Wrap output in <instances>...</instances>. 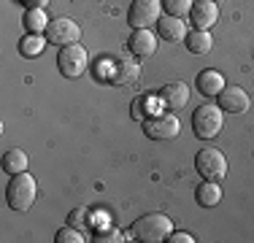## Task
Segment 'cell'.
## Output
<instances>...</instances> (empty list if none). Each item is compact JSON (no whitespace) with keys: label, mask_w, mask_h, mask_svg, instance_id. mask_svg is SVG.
Masks as SVG:
<instances>
[{"label":"cell","mask_w":254,"mask_h":243,"mask_svg":"<svg viewBox=\"0 0 254 243\" xmlns=\"http://www.w3.org/2000/svg\"><path fill=\"white\" fill-rule=\"evenodd\" d=\"M171 233H173V224H171V216L165 214L138 216L130 227V238L141 243H162L171 238Z\"/></svg>","instance_id":"6da1fadb"},{"label":"cell","mask_w":254,"mask_h":243,"mask_svg":"<svg viewBox=\"0 0 254 243\" xmlns=\"http://www.w3.org/2000/svg\"><path fill=\"white\" fill-rule=\"evenodd\" d=\"M3 170H5V173H11V176L25 173V170H27V154H25L22 149L5 151V157H3Z\"/></svg>","instance_id":"ac0fdd59"},{"label":"cell","mask_w":254,"mask_h":243,"mask_svg":"<svg viewBox=\"0 0 254 243\" xmlns=\"http://www.w3.org/2000/svg\"><path fill=\"white\" fill-rule=\"evenodd\" d=\"M87 62H89V54L81 44H70V46L60 49L57 65H60V73H63L65 78H78L87 70Z\"/></svg>","instance_id":"8992f818"},{"label":"cell","mask_w":254,"mask_h":243,"mask_svg":"<svg viewBox=\"0 0 254 243\" xmlns=\"http://www.w3.org/2000/svg\"><path fill=\"white\" fill-rule=\"evenodd\" d=\"M54 241H57V243H81V241H87V235H84L78 227H70V224H68V227L57 230Z\"/></svg>","instance_id":"7402d4cb"},{"label":"cell","mask_w":254,"mask_h":243,"mask_svg":"<svg viewBox=\"0 0 254 243\" xmlns=\"http://www.w3.org/2000/svg\"><path fill=\"white\" fill-rule=\"evenodd\" d=\"M87 216H89L87 208H73L68 214V224L70 227H84V224H87Z\"/></svg>","instance_id":"cb8c5ba5"},{"label":"cell","mask_w":254,"mask_h":243,"mask_svg":"<svg viewBox=\"0 0 254 243\" xmlns=\"http://www.w3.org/2000/svg\"><path fill=\"white\" fill-rule=\"evenodd\" d=\"M222 124H225V117H222L219 106H200L192 114V130L200 141H211V138L219 135Z\"/></svg>","instance_id":"3957f363"},{"label":"cell","mask_w":254,"mask_h":243,"mask_svg":"<svg viewBox=\"0 0 254 243\" xmlns=\"http://www.w3.org/2000/svg\"><path fill=\"white\" fill-rule=\"evenodd\" d=\"M190 22L195 24V30H211L219 22V3H214V0H195L190 11Z\"/></svg>","instance_id":"9c48e42d"},{"label":"cell","mask_w":254,"mask_h":243,"mask_svg":"<svg viewBox=\"0 0 254 243\" xmlns=\"http://www.w3.org/2000/svg\"><path fill=\"white\" fill-rule=\"evenodd\" d=\"M44 35H46L49 44H54L57 49H65V46L81 41V27H78V22H73L70 16H57V19L49 22V27H46Z\"/></svg>","instance_id":"5b68a950"},{"label":"cell","mask_w":254,"mask_h":243,"mask_svg":"<svg viewBox=\"0 0 254 243\" xmlns=\"http://www.w3.org/2000/svg\"><path fill=\"white\" fill-rule=\"evenodd\" d=\"M49 44V41L44 38V35H38V33H30L25 41L19 44V52L25 54V57H38L41 52H44V46Z\"/></svg>","instance_id":"ffe728a7"},{"label":"cell","mask_w":254,"mask_h":243,"mask_svg":"<svg viewBox=\"0 0 254 243\" xmlns=\"http://www.w3.org/2000/svg\"><path fill=\"white\" fill-rule=\"evenodd\" d=\"M195 238H192L190 233H171V238H168V243H192Z\"/></svg>","instance_id":"d4e9b609"},{"label":"cell","mask_w":254,"mask_h":243,"mask_svg":"<svg viewBox=\"0 0 254 243\" xmlns=\"http://www.w3.org/2000/svg\"><path fill=\"white\" fill-rule=\"evenodd\" d=\"M89 241H95V243H119V241H125L122 238V233L119 230H100L95 238H89Z\"/></svg>","instance_id":"603a6c76"},{"label":"cell","mask_w":254,"mask_h":243,"mask_svg":"<svg viewBox=\"0 0 254 243\" xmlns=\"http://www.w3.org/2000/svg\"><path fill=\"white\" fill-rule=\"evenodd\" d=\"M216 106L222 108V111H227V114H244V111H249V106H252V100H249V95H246V89L244 87H225L219 95H216Z\"/></svg>","instance_id":"30bf717a"},{"label":"cell","mask_w":254,"mask_h":243,"mask_svg":"<svg viewBox=\"0 0 254 243\" xmlns=\"http://www.w3.org/2000/svg\"><path fill=\"white\" fill-rule=\"evenodd\" d=\"M22 3H27V8H44L49 0H22Z\"/></svg>","instance_id":"484cf974"},{"label":"cell","mask_w":254,"mask_h":243,"mask_svg":"<svg viewBox=\"0 0 254 243\" xmlns=\"http://www.w3.org/2000/svg\"><path fill=\"white\" fill-rule=\"evenodd\" d=\"M157 33H160V38L165 41H184L187 38V22L179 19V16H160V22H157Z\"/></svg>","instance_id":"5bb4252c"},{"label":"cell","mask_w":254,"mask_h":243,"mask_svg":"<svg viewBox=\"0 0 254 243\" xmlns=\"http://www.w3.org/2000/svg\"><path fill=\"white\" fill-rule=\"evenodd\" d=\"M179 119L173 114H160V117H149L143 119V130L152 141H171L179 135Z\"/></svg>","instance_id":"ba28073f"},{"label":"cell","mask_w":254,"mask_h":243,"mask_svg":"<svg viewBox=\"0 0 254 243\" xmlns=\"http://www.w3.org/2000/svg\"><path fill=\"white\" fill-rule=\"evenodd\" d=\"M162 8H165L168 16L184 19V16H190V11H192V0H162Z\"/></svg>","instance_id":"44dd1931"},{"label":"cell","mask_w":254,"mask_h":243,"mask_svg":"<svg viewBox=\"0 0 254 243\" xmlns=\"http://www.w3.org/2000/svg\"><path fill=\"white\" fill-rule=\"evenodd\" d=\"M195 200L200 208H214V205H219L222 200V189H219V181H205L195 189Z\"/></svg>","instance_id":"9a60e30c"},{"label":"cell","mask_w":254,"mask_h":243,"mask_svg":"<svg viewBox=\"0 0 254 243\" xmlns=\"http://www.w3.org/2000/svg\"><path fill=\"white\" fill-rule=\"evenodd\" d=\"M35 194H38V186H35V179L30 173H16L11 176L8 189H5V200H8L11 211L16 214H25V211L33 208Z\"/></svg>","instance_id":"7a4b0ae2"},{"label":"cell","mask_w":254,"mask_h":243,"mask_svg":"<svg viewBox=\"0 0 254 243\" xmlns=\"http://www.w3.org/2000/svg\"><path fill=\"white\" fill-rule=\"evenodd\" d=\"M195 170L205 181H222L227 176V157L219 149H200L195 154Z\"/></svg>","instance_id":"277c9868"},{"label":"cell","mask_w":254,"mask_h":243,"mask_svg":"<svg viewBox=\"0 0 254 243\" xmlns=\"http://www.w3.org/2000/svg\"><path fill=\"white\" fill-rule=\"evenodd\" d=\"M195 87H197V92L205 95V97H216L222 92V89L227 87L225 84V76H222L219 70H200L197 73V78H195Z\"/></svg>","instance_id":"4fadbf2b"},{"label":"cell","mask_w":254,"mask_h":243,"mask_svg":"<svg viewBox=\"0 0 254 243\" xmlns=\"http://www.w3.org/2000/svg\"><path fill=\"white\" fill-rule=\"evenodd\" d=\"M138 73H141V68H138L135 60H119V62L114 65L111 81H114V84H132V81L138 78Z\"/></svg>","instance_id":"e0dca14e"},{"label":"cell","mask_w":254,"mask_h":243,"mask_svg":"<svg viewBox=\"0 0 254 243\" xmlns=\"http://www.w3.org/2000/svg\"><path fill=\"white\" fill-rule=\"evenodd\" d=\"M162 16V0H132L130 11H127V22L132 24V30L157 24Z\"/></svg>","instance_id":"52a82bcc"},{"label":"cell","mask_w":254,"mask_h":243,"mask_svg":"<svg viewBox=\"0 0 254 243\" xmlns=\"http://www.w3.org/2000/svg\"><path fill=\"white\" fill-rule=\"evenodd\" d=\"M25 27L30 30V33H46V27H49V22L52 19H46V14H44V8H27L25 11Z\"/></svg>","instance_id":"d6986e66"},{"label":"cell","mask_w":254,"mask_h":243,"mask_svg":"<svg viewBox=\"0 0 254 243\" xmlns=\"http://www.w3.org/2000/svg\"><path fill=\"white\" fill-rule=\"evenodd\" d=\"M127 49H130V52L135 54L138 60L152 57V54L157 52V38H154V33H152L149 27H138V30H132L130 41H127Z\"/></svg>","instance_id":"7c38bea8"},{"label":"cell","mask_w":254,"mask_h":243,"mask_svg":"<svg viewBox=\"0 0 254 243\" xmlns=\"http://www.w3.org/2000/svg\"><path fill=\"white\" fill-rule=\"evenodd\" d=\"M184 46L190 49L192 54H208L211 46H214V38H211L208 30H192V33H187Z\"/></svg>","instance_id":"2e32d148"},{"label":"cell","mask_w":254,"mask_h":243,"mask_svg":"<svg viewBox=\"0 0 254 243\" xmlns=\"http://www.w3.org/2000/svg\"><path fill=\"white\" fill-rule=\"evenodd\" d=\"M214 3H222V0H214Z\"/></svg>","instance_id":"4316f807"},{"label":"cell","mask_w":254,"mask_h":243,"mask_svg":"<svg viewBox=\"0 0 254 243\" xmlns=\"http://www.w3.org/2000/svg\"><path fill=\"white\" fill-rule=\"evenodd\" d=\"M160 100L168 111H181V108L190 106V87H187L184 81H171V84L162 87Z\"/></svg>","instance_id":"8fae6325"}]
</instances>
